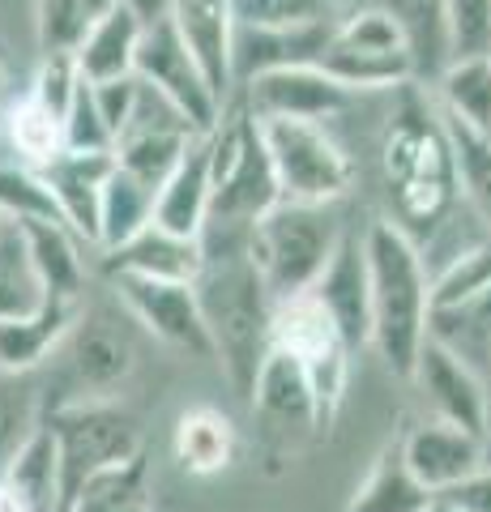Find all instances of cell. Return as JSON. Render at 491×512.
<instances>
[{
	"instance_id": "cell-1",
	"label": "cell",
	"mask_w": 491,
	"mask_h": 512,
	"mask_svg": "<svg viewBox=\"0 0 491 512\" xmlns=\"http://www.w3.org/2000/svg\"><path fill=\"white\" fill-rule=\"evenodd\" d=\"M197 244H201V269L193 278V291L214 346V363L223 367L231 389L248 402L261 359L269 350L274 299H269L257 265L248 256V235L201 231Z\"/></svg>"
},
{
	"instance_id": "cell-2",
	"label": "cell",
	"mask_w": 491,
	"mask_h": 512,
	"mask_svg": "<svg viewBox=\"0 0 491 512\" xmlns=\"http://www.w3.org/2000/svg\"><path fill=\"white\" fill-rule=\"evenodd\" d=\"M380 171H385V192L393 205L389 222L402 227L415 244H423V235L432 244L462 205L449 128L436 107L406 103L389 120L385 141H380Z\"/></svg>"
},
{
	"instance_id": "cell-3",
	"label": "cell",
	"mask_w": 491,
	"mask_h": 512,
	"mask_svg": "<svg viewBox=\"0 0 491 512\" xmlns=\"http://www.w3.org/2000/svg\"><path fill=\"white\" fill-rule=\"evenodd\" d=\"M368 256V303H372V350L393 376L410 380L415 359L427 342L432 312V269L423 248L389 218H376L363 231Z\"/></svg>"
},
{
	"instance_id": "cell-4",
	"label": "cell",
	"mask_w": 491,
	"mask_h": 512,
	"mask_svg": "<svg viewBox=\"0 0 491 512\" xmlns=\"http://www.w3.org/2000/svg\"><path fill=\"white\" fill-rule=\"evenodd\" d=\"M205 158H210V231L252 235V222L282 201L274 167H269L261 124L240 103L227 99L214 128L205 133ZM201 227V231H205Z\"/></svg>"
},
{
	"instance_id": "cell-5",
	"label": "cell",
	"mask_w": 491,
	"mask_h": 512,
	"mask_svg": "<svg viewBox=\"0 0 491 512\" xmlns=\"http://www.w3.org/2000/svg\"><path fill=\"white\" fill-rule=\"evenodd\" d=\"M342 218L334 205H304V201H278L252 222L248 235V256L257 265L269 299H291L321 278L329 265L338 239H342Z\"/></svg>"
},
{
	"instance_id": "cell-6",
	"label": "cell",
	"mask_w": 491,
	"mask_h": 512,
	"mask_svg": "<svg viewBox=\"0 0 491 512\" xmlns=\"http://www.w3.org/2000/svg\"><path fill=\"white\" fill-rule=\"evenodd\" d=\"M282 201L338 205L355 188V158L325 120H257Z\"/></svg>"
},
{
	"instance_id": "cell-7",
	"label": "cell",
	"mask_w": 491,
	"mask_h": 512,
	"mask_svg": "<svg viewBox=\"0 0 491 512\" xmlns=\"http://www.w3.org/2000/svg\"><path fill=\"white\" fill-rule=\"evenodd\" d=\"M316 64L351 94L398 90L415 82L402 26L393 22V13L380 0H363V5L342 9Z\"/></svg>"
},
{
	"instance_id": "cell-8",
	"label": "cell",
	"mask_w": 491,
	"mask_h": 512,
	"mask_svg": "<svg viewBox=\"0 0 491 512\" xmlns=\"http://www.w3.org/2000/svg\"><path fill=\"white\" fill-rule=\"evenodd\" d=\"M269 346L287 350L308 372L312 397H316V419H321V431H329L342 410L355 350L342 342V333L334 329V320L316 303L312 291H299L291 299L274 303V312H269Z\"/></svg>"
},
{
	"instance_id": "cell-9",
	"label": "cell",
	"mask_w": 491,
	"mask_h": 512,
	"mask_svg": "<svg viewBox=\"0 0 491 512\" xmlns=\"http://www.w3.org/2000/svg\"><path fill=\"white\" fill-rule=\"evenodd\" d=\"M47 431H52L56 466H60V504H65L90 474L141 453L137 419L129 410L112 406L107 397H82V402L56 406V414L47 419Z\"/></svg>"
},
{
	"instance_id": "cell-10",
	"label": "cell",
	"mask_w": 491,
	"mask_h": 512,
	"mask_svg": "<svg viewBox=\"0 0 491 512\" xmlns=\"http://www.w3.org/2000/svg\"><path fill=\"white\" fill-rule=\"evenodd\" d=\"M193 137H197V128L188 124L184 111L137 77V99H133L129 120L112 137V158H116V167L133 171L137 180L158 188L163 175L180 163V154L188 150Z\"/></svg>"
},
{
	"instance_id": "cell-11",
	"label": "cell",
	"mask_w": 491,
	"mask_h": 512,
	"mask_svg": "<svg viewBox=\"0 0 491 512\" xmlns=\"http://www.w3.org/2000/svg\"><path fill=\"white\" fill-rule=\"evenodd\" d=\"M231 99H240L257 120H334L355 103V94L321 64H282L240 82Z\"/></svg>"
},
{
	"instance_id": "cell-12",
	"label": "cell",
	"mask_w": 491,
	"mask_h": 512,
	"mask_svg": "<svg viewBox=\"0 0 491 512\" xmlns=\"http://www.w3.org/2000/svg\"><path fill=\"white\" fill-rule=\"evenodd\" d=\"M133 73L141 77L146 86H154L163 99L176 103L188 124L197 128V133H210L218 111V94L210 90V82L201 77V69L193 64V56L184 52V43L176 35V26L167 18L163 22H150L141 26V39H137V56H133Z\"/></svg>"
},
{
	"instance_id": "cell-13",
	"label": "cell",
	"mask_w": 491,
	"mask_h": 512,
	"mask_svg": "<svg viewBox=\"0 0 491 512\" xmlns=\"http://www.w3.org/2000/svg\"><path fill=\"white\" fill-rule=\"evenodd\" d=\"M107 278H112L116 299L163 346L180 350L188 359H214L193 282H163V278H137V274H107Z\"/></svg>"
},
{
	"instance_id": "cell-14",
	"label": "cell",
	"mask_w": 491,
	"mask_h": 512,
	"mask_svg": "<svg viewBox=\"0 0 491 512\" xmlns=\"http://www.w3.org/2000/svg\"><path fill=\"white\" fill-rule=\"evenodd\" d=\"M248 406L265 427V444H282L295 453L304 440L321 436V419H316V397H312L308 372L278 346L265 350L257 384H252V393H248Z\"/></svg>"
},
{
	"instance_id": "cell-15",
	"label": "cell",
	"mask_w": 491,
	"mask_h": 512,
	"mask_svg": "<svg viewBox=\"0 0 491 512\" xmlns=\"http://www.w3.org/2000/svg\"><path fill=\"white\" fill-rule=\"evenodd\" d=\"M410 380L419 384L423 402L432 406V414L440 423H453V427H462V431H470V436H479V440L487 436L491 384L479 372H470L457 355H449L445 346L423 342Z\"/></svg>"
},
{
	"instance_id": "cell-16",
	"label": "cell",
	"mask_w": 491,
	"mask_h": 512,
	"mask_svg": "<svg viewBox=\"0 0 491 512\" xmlns=\"http://www.w3.org/2000/svg\"><path fill=\"white\" fill-rule=\"evenodd\" d=\"M308 291L329 312L334 329L342 333V342L359 355V350L372 342V303H368V256H363V235L342 231L329 265L321 269V278H316Z\"/></svg>"
},
{
	"instance_id": "cell-17",
	"label": "cell",
	"mask_w": 491,
	"mask_h": 512,
	"mask_svg": "<svg viewBox=\"0 0 491 512\" xmlns=\"http://www.w3.org/2000/svg\"><path fill=\"white\" fill-rule=\"evenodd\" d=\"M176 26L184 52L193 56L201 77L227 103L235 94V64H231V43H235V9L231 0H176L167 13Z\"/></svg>"
},
{
	"instance_id": "cell-18",
	"label": "cell",
	"mask_w": 491,
	"mask_h": 512,
	"mask_svg": "<svg viewBox=\"0 0 491 512\" xmlns=\"http://www.w3.org/2000/svg\"><path fill=\"white\" fill-rule=\"evenodd\" d=\"M112 167H116L112 150H65L47 167H39L43 184L56 201L60 222L86 248L99 244V197H103V180Z\"/></svg>"
},
{
	"instance_id": "cell-19",
	"label": "cell",
	"mask_w": 491,
	"mask_h": 512,
	"mask_svg": "<svg viewBox=\"0 0 491 512\" xmlns=\"http://www.w3.org/2000/svg\"><path fill=\"white\" fill-rule=\"evenodd\" d=\"M65 355L69 372L77 380L82 397H112L137 367V350L112 320H86L77 312V320L65 333Z\"/></svg>"
},
{
	"instance_id": "cell-20",
	"label": "cell",
	"mask_w": 491,
	"mask_h": 512,
	"mask_svg": "<svg viewBox=\"0 0 491 512\" xmlns=\"http://www.w3.org/2000/svg\"><path fill=\"white\" fill-rule=\"evenodd\" d=\"M398 453L406 461V470L432 495L462 483L466 474H474L487 461V448L479 436H470V431L453 427V423H440V419L410 427L406 440L398 444Z\"/></svg>"
},
{
	"instance_id": "cell-21",
	"label": "cell",
	"mask_w": 491,
	"mask_h": 512,
	"mask_svg": "<svg viewBox=\"0 0 491 512\" xmlns=\"http://www.w3.org/2000/svg\"><path fill=\"white\" fill-rule=\"evenodd\" d=\"M205 214H210V158H205V133H197L180 154V163L154 188L150 222L171 235L197 239L205 227Z\"/></svg>"
},
{
	"instance_id": "cell-22",
	"label": "cell",
	"mask_w": 491,
	"mask_h": 512,
	"mask_svg": "<svg viewBox=\"0 0 491 512\" xmlns=\"http://www.w3.org/2000/svg\"><path fill=\"white\" fill-rule=\"evenodd\" d=\"M103 274H137V278H163V282H193L201 269V244L184 235H171L146 222L124 244L99 252Z\"/></svg>"
},
{
	"instance_id": "cell-23",
	"label": "cell",
	"mask_w": 491,
	"mask_h": 512,
	"mask_svg": "<svg viewBox=\"0 0 491 512\" xmlns=\"http://www.w3.org/2000/svg\"><path fill=\"white\" fill-rule=\"evenodd\" d=\"M82 312V303H60L43 299L35 312L0 320V372L5 376H26L39 363L52 359V350H60L69 325Z\"/></svg>"
},
{
	"instance_id": "cell-24",
	"label": "cell",
	"mask_w": 491,
	"mask_h": 512,
	"mask_svg": "<svg viewBox=\"0 0 491 512\" xmlns=\"http://www.w3.org/2000/svg\"><path fill=\"white\" fill-rule=\"evenodd\" d=\"M18 227L26 235L30 265H35L47 299L82 303L86 278H90V265L82 256V248H86L82 239H77L65 222H18Z\"/></svg>"
},
{
	"instance_id": "cell-25",
	"label": "cell",
	"mask_w": 491,
	"mask_h": 512,
	"mask_svg": "<svg viewBox=\"0 0 491 512\" xmlns=\"http://www.w3.org/2000/svg\"><path fill=\"white\" fill-rule=\"evenodd\" d=\"M427 342L445 346L491 384V286L474 299L440 303L427 312Z\"/></svg>"
},
{
	"instance_id": "cell-26",
	"label": "cell",
	"mask_w": 491,
	"mask_h": 512,
	"mask_svg": "<svg viewBox=\"0 0 491 512\" xmlns=\"http://www.w3.org/2000/svg\"><path fill=\"white\" fill-rule=\"evenodd\" d=\"M171 448H176V461L184 474L193 478H214L231 470L235 453H240V436H235V423L223 410L214 406H193L176 419V436H171Z\"/></svg>"
},
{
	"instance_id": "cell-27",
	"label": "cell",
	"mask_w": 491,
	"mask_h": 512,
	"mask_svg": "<svg viewBox=\"0 0 491 512\" xmlns=\"http://www.w3.org/2000/svg\"><path fill=\"white\" fill-rule=\"evenodd\" d=\"M137 39H141V22L133 18L124 5L107 9L103 18H94L82 39L73 47L77 73L86 82H107V77H124L133 73V56H137Z\"/></svg>"
},
{
	"instance_id": "cell-28",
	"label": "cell",
	"mask_w": 491,
	"mask_h": 512,
	"mask_svg": "<svg viewBox=\"0 0 491 512\" xmlns=\"http://www.w3.org/2000/svg\"><path fill=\"white\" fill-rule=\"evenodd\" d=\"M436 111L466 128H491V60L483 56H457L432 77Z\"/></svg>"
},
{
	"instance_id": "cell-29",
	"label": "cell",
	"mask_w": 491,
	"mask_h": 512,
	"mask_svg": "<svg viewBox=\"0 0 491 512\" xmlns=\"http://www.w3.org/2000/svg\"><path fill=\"white\" fill-rule=\"evenodd\" d=\"M432 500L436 495L406 470L398 444H389V448H380L368 478L359 483V491L351 495V504L342 512H427Z\"/></svg>"
},
{
	"instance_id": "cell-30",
	"label": "cell",
	"mask_w": 491,
	"mask_h": 512,
	"mask_svg": "<svg viewBox=\"0 0 491 512\" xmlns=\"http://www.w3.org/2000/svg\"><path fill=\"white\" fill-rule=\"evenodd\" d=\"M146 500H150V466H146V448H141L129 461H116V466L90 474L60 504V512H146Z\"/></svg>"
},
{
	"instance_id": "cell-31",
	"label": "cell",
	"mask_w": 491,
	"mask_h": 512,
	"mask_svg": "<svg viewBox=\"0 0 491 512\" xmlns=\"http://www.w3.org/2000/svg\"><path fill=\"white\" fill-rule=\"evenodd\" d=\"M0 124H5V141L18 163L47 167L56 154H65V120L52 107H43L35 94H22L18 103L0 107Z\"/></svg>"
},
{
	"instance_id": "cell-32",
	"label": "cell",
	"mask_w": 491,
	"mask_h": 512,
	"mask_svg": "<svg viewBox=\"0 0 491 512\" xmlns=\"http://www.w3.org/2000/svg\"><path fill=\"white\" fill-rule=\"evenodd\" d=\"M150 214H154V188L146 180H137L133 171L112 167L99 197V244H94V252L124 244L129 235L146 227Z\"/></svg>"
},
{
	"instance_id": "cell-33",
	"label": "cell",
	"mask_w": 491,
	"mask_h": 512,
	"mask_svg": "<svg viewBox=\"0 0 491 512\" xmlns=\"http://www.w3.org/2000/svg\"><path fill=\"white\" fill-rule=\"evenodd\" d=\"M43 299L47 291L35 274V265H30L26 235L18 222L5 218V227H0V320L35 312Z\"/></svg>"
},
{
	"instance_id": "cell-34",
	"label": "cell",
	"mask_w": 491,
	"mask_h": 512,
	"mask_svg": "<svg viewBox=\"0 0 491 512\" xmlns=\"http://www.w3.org/2000/svg\"><path fill=\"white\" fill-rule=\"evenodd\" d=\"M449 128V146L457 163V184H462V201L474 210V218L487 222L491 231V137L479 128H466L449 116H440Z\"/></svg>"
},
{
	"instance_id": "cell-35",
	"label": "cell",
	"mask_w": 491,
	"mask_h": 512,
	"mask_svg": "<svg viewBox=\"0 0 491 512\" xmlns=\"http://www.w3.org/2000/svg\"><path fill=\"white\" fill-rule=\"evenodd\" d=\"M491 286V235L470 248H457L445 265L432 274V308L440 303H462L483 295Z\"/></svg>"
},
{
	"instance_id": "cell-36",
	"label": "cell",
	"mask_w": 491,
	"mask_h": 512,
	"mask_svg": "<svg viewBox=\"0 0 491 512\" xmlns=\"http://www.w3.org/2000/svg\"><path fill=\"white\" fill-rule=\"evenodd\" d=\"M240 26L265 30H295V26H321L342 18L338 0H231Z\"/></svg>"
},
{
	"instance_id": "cell-37",
	"label": "cell",
	"mask_w": 491,
	"mask_h": 512,
	"mask_svg": "<svg viewBox=\"0 0 491 512\" xmlns=\"http://www.w3.org/2000/svg\"><path fill=\"white\" fill-rule=\"evenodd\" d=\"M0 214L13 222H60L43 175L26 163H0Z\"/></svg>"
},
{
	"instance_id": "cell-38",
	"label": "cell",
	"mask_w": 491,
	"mask_h": 512,
	"mask_svg": "<svg viewBox=\"0 0 491 512\" xmlns=\"http://www.w3.org/2000/svg\"><path fill=\"white\" fill-rule=\"evenodd\" d=\"M440 9H445L449 60L483 56L491 47V0H440Z\"/></svg>"
},
{
	"instance_id": "cell-39",
	"label": "cell",
	"mask_w": 491,
	"mask_h": 512,
	"mask_svg": "<svg viewBox=\"0 0 491 512\" xmlns=\"http://www.w3.org/2000/svg\"><path fill=\"white\" fill-rule=\"evenodd\" d=\"M90 26L82 0H35V30L43 52H73Z\"/></svg>"
},
{
	"instance_id": "cell-40",
	"label": "cell",
	"mask_w": 491,
	"mask_h": 512,
	"mask_svg": "<svg viewBox=\"0 0 491 512\" xmlns=\"http://www.w3.org/2000/svg\"><path fill=\"white\" fill-rule=\"evenodd\" d=\"M60 120H65V150H112V128L103 124L99 103H94V90H90L86 77L77 82Z\"/></svg>"
},
{
	"instance_id": "cell-41",
	"label": "cell",
	"mask_w": 491,
	"mask_h": 512,
	"mask_svg": "<svg viewBox=\"0 0 491 512\" xmlns=\"http://www.w3.org/2000/svg\"><path fill=\"white\" fill-rule=\"evenodd\" d=\"M77 82H82V73H77L73 52H43V64H39V73H35V82H30L26 94H35L43 107H52L56 116H65Z\"/></svg>"
},
{
	"instance_id": "cell-42",
	"label": "cell",
	"mask_w": 491,
	"mask_h": 512,
	"mask_svg": "<svg viewBox=\"0 0 491 512\" xmlns=\"http://www.w3.org/2000/svg\"><path fill=\"white\" fill-rule=\"evenodd\" d=\"M13 380L18 376L0 372V470H5V461L18 453V444L39 427L35 414H30V397Z\"/></svg>"
},
{
	"instance_id": "cell-43",
	"label": "cell",
	"mask_w": 491,
	"mask_h": 512,
	"mask_svg": "<svg viewBox=\"0 0 491 512\" xmlns=\"http://www.w3.org/2000/svg\"><path fill=\"white\" fill-rule=\"evenodd\" d=\"M90 90H94V103H99L103 124L112 128V137H116V128H120L124 120H129L133 99H137V73L107 77V82H90Z\"/></svg>"
},
{
	"instance_id": "cell-44",
	"label": "cell",
	"mask_w": 491,
	"mask_h": 512,
	"mask_svg": "<svg viewBox=\"0 0 491 512\" xmlns=\"http://www.w3.org/2000/svg\"><path fill=\"white\" fill-rule=\"evenodd\" d=\"M436 504H445L449 512H491V461H483L462 483L436 491Z\"/></svg>"
},
{
	"instance_id": "cell-45",
	"label": "cell",
	"mask_w": 491,
	"mask_h": 512,
	"mask_svg": "<svg viewBox=\"0 0 491 512\" xmlns=\"http://www.w3.org/2000/svg\"><path fill=\"white\" fill-rule=\"evenodd\" d=\"M120 5L129 9L141 26H150V22H163L167 13H171V5H176V0H120Z\"/></svg>"
},
{
	"instance_id": "cell-46",
	"label": "cell",
	"mask_w": 491,
	"mask_h": 512,
	"mask_svg": "<svg viewBox=\"0 0 491 512\" xmlns=\"http://www.w3.org/2000/svg\"><path fill=\"white\" fill-rule=\"evenodd\" d=\"M82 5H86V18L94 22V18H103V13H107V9H116V5H120V0H82Z\"/></svg>"
},
{
	"instance_id": "cell-47",
	"label": "cell",
	"mask_w": 491,
	"mask_h": 512,
	"mask_svg": "<svg viewBox=\"0 0 491 512\" xmlns=\"http://www.w3.org/2000/svg\"><path fill=\"white\" fill-rule=\"evenodd\" d=\"M483 448H487V461H491V410H487V436H483Z\"/></svg>"
},
{
	"instance_id": "cell-48",
	"label": "cell",
	"mask_w": 491,
	"mask_h": 512,
	"mask_svg": "<svg viewBox=\"0 0 491 512\" xmlns=\"http://www.w3.org/2000/svg\"><path fill=\"white\" fill-rule=\"evenodd\" d=\"M0 107H5V73H0Z\"/></svg>"
},
{
	"instance_id": "cell-49",
	"label": "cell",
	"mask_w": 491,
	"mask_h": 512,
	"mask_svg": "<svg viewBox=\"0 0 491 512\" xmlns=\"http://www.w3.org/2000/svg\"><path fill=\"white\" fill-rule=\"evenodd\" d=\"M427 512H449V508H445V504H436V500H432V508H427Z\"/></svg>"
},
{
	"instance_id": "cell-50",
	"label": "cell",
	"mask_w": 491,
	"mask_h": 512,
	"mask_svg": "<svg viewBox=\"0 0 491 512\" xmlns=\"http://www.w3.org/2000/svg\"><path fill=\"white\" fill-rule=\"evenodd\" d=\"M0 227H5V214H0Z\"/></svg>"
},
{
	"instance_id": "cell-51",
	"label": "cell",
	"mask_w": 491,
	"mask_h": 512,
	"mask_svg": "<svg viewBox=\"0 0 491 512\" xmlns=\"http://www.w3.org/2000/svg\"><path fill=\"white\" fill-rule=\"evenodd\" d=\"M338 5H342V9H346V0H338Z\"/></svg>"
},
{
	"instance_id": "cell-52",
	"label": "cell",
	"mask_w": 491,
	"mask_h": 512,
	"mask_svg": "<svg viewBox=\"0 0 491 512\" xmlns=\"http://www.w3.org/2000/svg\"><path fill=\"white\" fill-rule=\"evenodd\" d=\"M487 60H491V47H487Z\"/></svg>"
},
{
	"instance_id": "cell-53",
	"label": "cell",
	"mask_w": 491,
	"mask_h": 512,
	"mask_svg": "<svg viewBox=\"0 0 491 512\" xmlns=\"http://www.w3.org/2000/svg\"><path fill=\"white\" fill-rule=\"evenodd\" d=\"M487 137H491V128H487Z\"/></svg>"
}]
</instances>
